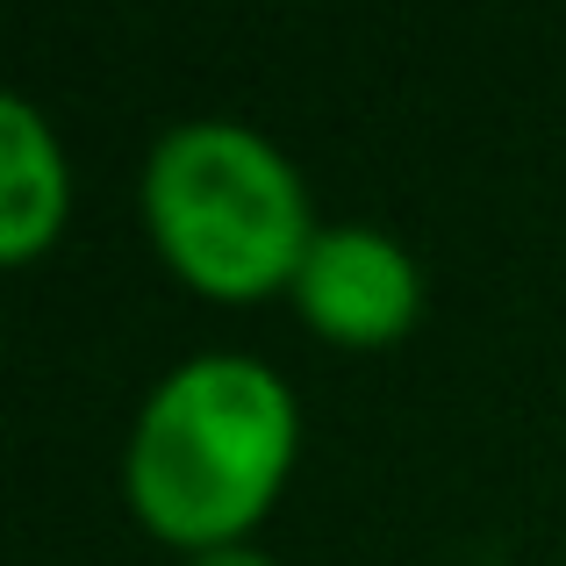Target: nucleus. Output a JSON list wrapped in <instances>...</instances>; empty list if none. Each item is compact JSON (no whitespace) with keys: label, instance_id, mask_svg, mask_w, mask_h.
Instances as JSON below:
<instances>
[{"label":"nucleus","instance_id":"f257e3e1","mask_svg":"<svg viewBox=\"0 0 566 566\" xmlns=\"http://www.w3.org/2000/svg\"><path fill=\"white\" fill-rule=\"evenodd\" d=\"M294 387L251 352H201L144 395L129 430V502L172 545L216 553L294 467Z\"/></svg>","mask_w":566,"mask_h":566},{"label":"nucleus","instance_id":"f03ea898","mask_svg":"<svg viewBox=\"0 0 566 566\" xmlns=\"http://www.w3.org/2000/svg\"><path fill=\"white\" fill-rule=\"evenodd\" d=\"M144 216H151L158 251L222 302H259L273 287H294V265L316 244V216H308L294 158L265 129L230 123V115H193L151 144Z\"/></svg>","mask_w":566,"mask_h":566},{"label":"nucleus","instance_id":"7ed1b4c3","mask_svg":"<svg viewBox=\"0 0 566 566\" xmlns=\"http://www.w3.org/2000/svg\"><path fill=\"white\" fill-rule=\"evenodd\" d=\"M294 302L337 345H387L416 323L423 302V273L416 259L374 222H331L294 265Z\"/></svg>","mask_w":566,"mask_h":566},{"label":"nucleus","instance_id":"20e7f679","mask_svg":"<svg viewBox=\"0 0 566 566\" xmlns=\"http://www.w3.org/2000/svg\"><path fill=\"white\" fill-rule=\"evenodd\" d=\"M65 151L36 101L0 94V259H29L57 237L65 222Z\"/></svg>","mask_w":566,"mask_h":566},{"label":"nucleus","instance_id":"39448f33","mask_svg":"<svg viewBox=\"0 0 566 566\" xmlns=\"http://www.w3.org/2000/svg\"><path fill=\"white\" fill-rule=\"evenodd\" d=\"M193 566H280V559H265L259 545L237 538V545H216V553H193Z\"/></svg>","mask_w":566,"mask_h":566}]
</instances>
